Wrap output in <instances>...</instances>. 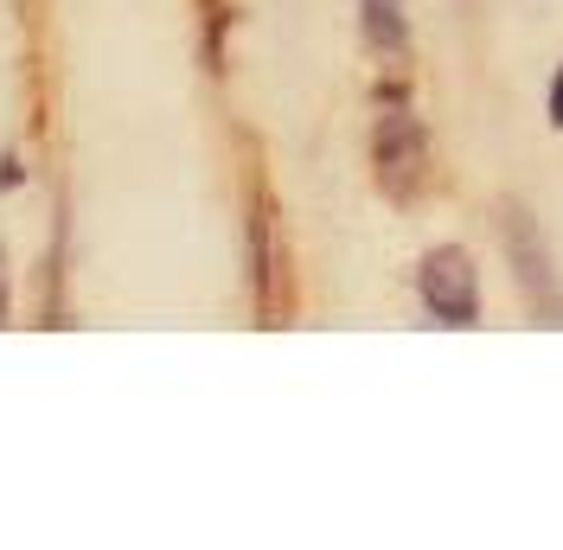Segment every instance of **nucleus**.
I'll list each match as a JSON object with an SVG mask.
<instances>
[{
    "label": "nucleus",
    "instance_id": "nucleus-6",
    "mask_svg": "<svg viewBox=\"0 0 563 550\" xmlns=\"http://www.w3.org/2000/svg\"><path fill=\"white\" fill-rule=\"evenodd\" d=\"M7 314H13V301H7V256H0V327H7Z\"/></svg>",
    "mask_w": 563,
    "mask_h": 550
},
{
    "label": "nucleus",
    "instance_id": "nucleus-3",
    "mask_svg": "<svg viewBox=\"0 0 563 550\" xmlns=\"http://www.w3.org/2000/svg\"><path fill=\"white\" fill-rule=\"evenodd\" d=\"M372 161H378V186L390 199H417L429 179V129L410 109H390L372 129Z\"/></svg>",
    "mask_w": 563,
    "mask_h": 550
},
{
    "label": "nucleus",
    "instance_id": "nucleus-4",
    "mask_svg": "<svg viewBox=\"0 0 563 550\" xmlns=\"http://www.w3.org/2000/svg\"><path fill=\"white\" fill-rule=\"evenodd\" d=\"M358 33H365L372 52L397 58V52L410 45V13H404V0H358Z\"/></svg>",
    "mask_w": 563,
    "mask_h": 550
},
{
    "label": "nucleus",
    "instance_id": "nucleus-5",
    "mask_svg": "<svg viewBox=\"0 0 563 550\" xmlns=\"http://www.w3.org/2000/svg\"><path fill=\"white\" fill-rule=\"evenodd\" d=\"M551 122H558V129H563V70H558V77H551Z\"/></svg>",
    "mask_w": 563,
    "mask_h": 550
},
{
    "label": "nucleus",
    "instance_id": "nucleus-2",
    "mask_svg": "<svg viewBox=\"0 0 563 550\" xmlns=\"http://www.w3.org/2000/svg\"><path fill=\"white\" fill-rule=\"evenodd\" d=\"M417 295L435 327H474L481 320V270L461 243H442L417 263Z\"/></svg>",
    "mask_w": 563,
    "mask_h": 550
},
{
    "label": "nucleus",
    "instance_id": "nucleus-1",
    "mask_svg": "<svg viewBox=\"0 0 563 550\" xmlns=\"http://www.w3.org/2000/svg\"><path fill=\"white\" fill-rule=\"evenodd\" d=\"M499 243H506V263H512V282L526 288L538 327H563V288H558V263H551V243L538 231V218L526 206H499Z\"/></svg>",
    "mask_w": 563,
    "mask_h": 550
}]
</instances>
